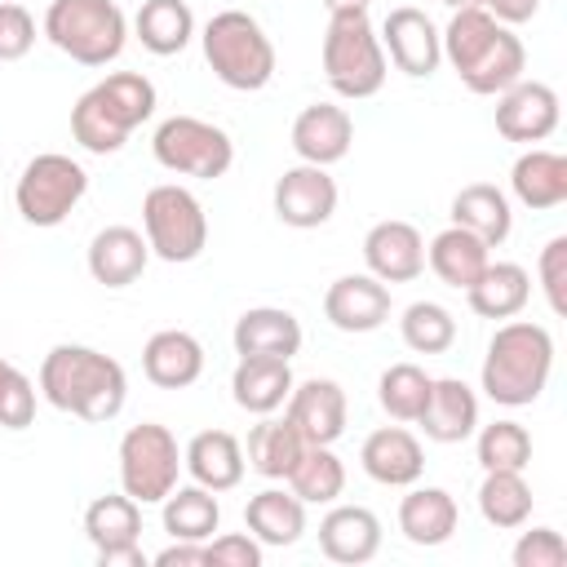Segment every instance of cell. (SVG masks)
<instances>
[{
  "mask_svg": "<svg viewBox=\"0 0 567 567\" xmlns=\"http://www.w3.org/2000/svg\"><path fill=\"white\" fill-rule=\"evenodd\" d=\"M40 390L58 412L80 421H111L124 408L128 377L120 359L93 346H53L40 363Z\"/></svg>",
  "mask_w": 567,
  "mask_h": 567,
  "instance_id": "1",
  "label": "cell"
},
{
  "mask_svg": "<svg viewBox=\"0 0 567 567\" xmlns=\"http://www.w3.org/2000/svg\"><path fill=\"white\" fill-rule=\"evenodd\" d=\"M151 111L155 84L137 71H115L97 80L89 93H80V102L71 106V137L93 155H111L128 142V133L142 120H151Z\"/></svg>",
  "mask_w": 567,
  "mask_h": 567,
  "instance_id": "2",
  "label": "cell"
},
{
  "mask_svg": "<svg viewBox=\"0 0 567 567\" xmlns=\"http://www.w3.org/2000/svg\"><path fill=\"white\" fill-rule=\"evenodd\" d=\"M549 363H554V337L540 323H523V319L501 323L496 337L487 341L483 390L505 408H523L540 399L549 381Z\"/></svg>",
  "mask_w": 567,
  "mask_h": 567,
  "instance_id": "3",
  "label": "cell"
},
{
  "mask_svg": "<svg viewBox=\"0 0 567 567\" xmlns=\"http://www.w3.org/2000/svg\"><path fill=\"white\" fill-rule=\"evenodd\" d=\"M204 58L213 75L239 93H257L275 75V44L261 22L244 9H221L204 27Z\"/></svg>",
  "mask_w": 567,
  "mask_h": 567,
  "instance_id": "4",
  "label": "cell"
},
{
  "mask_svg": "<svg viewBox=\"0 0 567 567\" xmlns=\"http://www.w3.org/2000/svg\"><path fill=\"white\" fill-rule=\"evenodd\" d=\"M323 75L341 97H372L385 84V49L368 22V9L328 13Z\"/></svg>",
  "mask_w": 567,
  "mask_h": 567,
  "instance_id": "5",
  "label": "cell"
},
{
  "mask_svg": "<svg viewBox=\"0 0 567 567\" xmlns=\"http://www.w3.org/2000/svg\"><path fill=\"white\" fill-rule=\"evenodd\" d=\"M44 35L84 66H106L124 49V13L115 0H53Z\"/></svg>",
  "mask_w": 567,
  "mask_h": 567,
  "instance_id": "6",
  "label": "cell"
},
{
  "mask_svg": "<svg viewBox=\"0 0 567 567\" xmlns=\"http://www.w3.org/2000/svg\"><path fill=\"white\" fill-rule=\"evenodd\" d=\"M142 226H146V244L155 257L164 261H195L208 244V217L199 208V199L186 186H151L142 199Z\"/></svg>",
  "mask_w": 567,
  "mask_h": 567,
  "instance_id": "7",
  "label": "cell"
},
{
  "mask_svg": "<svg viewBox=\"0 0 567 567\" xmlns=\"http://www.w3.org/2000/svg\"><path fill=\"white\" fill-rule=\"evenodd\" d=\"M151 151L164 168L186 173V177H221L235 159V142L226 137V128H217L199 115H168L155 128Z\"/></svg>",
  "mask_w": 567,
  "mask_h": 567,
  "instance_id": "8",
  "label": "cell"
},
{
  "mask_svg": "<svg viewBox=\"0 0 567 567\" xmlns=\"http://www.w3.org/2000/svg\"><path fill=\"white\" fill-rule=\"evenodd\" d=\"M84 186H89V173H84L71 155L44 151V155H35V159L22 168L13 199H18V213H22L31 226H58V221H66V213L80 204Z\"/></svg>",
  "mask_w": 567,
  "mask_h": 567,
  "instance_id": "9",
  "label": "cell"
},
{
  "mask_svg": "<svg viewBox=\"0 0 567 567\" xmlns=\"http://www.w3.org/2000/svg\"><path fill=\"white\" fill-rule=\"evenodd\" d=\"M177 439L159 421H142L120 439V483L137 505L164 501L177 483Z\"/></svg>",
  "mask_w": 567,
  "mask_h": 567,
  "instance_id": "10",
  "label": "cell"
},
{
  "mask_svg": "<svg viewBox=\"0 0 567 567\" xmlns=\"http://www.w3.org/2000/svg\"><path fill=\"white\" fill-rule=\"evenodd\" d=\"M84 532L97 549L102 567H146V554L137 549L142 509L128 492H106L84 509Z\"/></svg>",
  "mask_w": 567,
  "mask_h": 567,
  "instance_id": "11",
  "label": "cell"
},
{
  "mask_svg": "<svg viewBox=\"0 0 567 567\" xmlns=\"http://www.w3.org/2000/svg\"><path fill=\"white\" fill-rule=\"evenodd\" d=\"M337 213V182L319 164H297L275 182V217L297 230H315Z\"/></svg>",
  "mask_w": 567,
  "mask_h": 567,
  "instance_id": "12",
  "label": "cell"
},
{
  "mask_svg": "<svg viewBox=\"0 0 567 567\" xmlns=\"http://www.w3.org/2000/svg\"><path fill=\"white\" fill-rule=\"evenodd\" d=\"M363 257L381 284H408L425 270V239L412 221L385 217L363 235Z\"/></svg>",
  "mask_w": 567,
  "mask_h": 567,
  "instance_id": "13",
  "label": "cell"
},
{
  "mask_svg": "<svg viewBox=\"0 0 567 567\" xmlns=\"http://www.w3.org/2000/svg\"><path fill=\"white\" fill-rule=\"evenodd\" d=\"M381 40H385L381 49H390V62L403 75H416V80L430 75L439 66V58H443V40H439L434 22L421 9H412V4H399V9L385 13Z\"/></svg>",
  "mask_w": 567,
  "mask_h": 567,
  "instance_id": "14",
  "label": "cell"
},
{
  "mask_svg": "<svg viewBox=\"0 0 567 567\" xmlns=\"http://www.w3.org/2000/svg\"><path fill=\"white\" fill-rule=\"evenodd\" d=\"M558 124V93L540 80H514L496 102V133L509 142H540Z\"/></svg>",
  "mask_w": 567,
  "mask_h": 567,
  "instance_id": "15",
  "label": "cell"
},
{
  "mask_svg": "<svg viewBox=\"0 0 567 567\" xmlns=\"http://www.w3.org/2000/svg\"><path fill=\"white\" fill-rule=\"evenodd\" d=\"M288 421L306 443L332 447L346 430V390L332 377H310L288 390Z\"/></svg>",
  "mask_w": 567,
  "mask_h": 567,
  "instance_id": "16",
  "label": "cell"
},
{
  "mask_svg": "<svg viewBox=\"0 0 567 567\" xmlns=\"http://www.w3.org/2000/svg\"><path fill=\"white\" fill-rule=\"evenodd\" d=\"M323 315L341 332H372L390 319V288L377 275H341L323 292Z\"/></svg>",
  "mask_w": 567,
  "mask_h": 567,
  "instance_id": "17",
  "label": "cell"
},
{
  "mask_svg": "<svg viewBox=\"0 0 567 567\" xmlns=\"http://www.w3.org/2000/svg\"><path fill=\"white\" fill-rule=\"evenodd\" d=\"M142 372L159 390H186L204 372V346L182 328H159L142 346Z\"/></svg>",
  "mask_w": 567,
  "mask_h": 567,
  "instance_id": "18",
  "label": "cell"
},
{
  "mask_svg": "<svg viewBox=\"0 0 567 567\" xmlns=\"http://www.w3.org/2000/svg\"><path fill=\"white\" fill-rule=\"evenodd\" d=\"M354 142V124L341 106L332 102H315L306 106L297 120H292V151L306 159V164H337Z\"/></svg>",
  "mask_w": 567,
  "mask_h": 567,
  "instance_id": "19",
  "label": "cell"
},
{
  "mask_svg": "<svg viewBox=\"0 0 567 567\" xmlns=\"http://www.w3.org/2000/svg\"><path fill=\"white\" fill-rule=\"evenodd\" d=\"M235 354H266V359H292L301 350V323L292 310L279 306H252L235 319Z\"/></svg>",
  "mask_w": 567,
  "mask_h": 567,
  "instance_id": "20",
  "label": "cell"
},
{
  "mask_svg": "<svg viewBox=\"0 0 567 567\" xmlns=\"http://www.w3.org/2000/svg\"><path fill=\"white\" fill-rule=\"evenodd\" d=\"M363 470H368V478H377L385 487H408L421 478L425 452H421L416 434H408L403 425H381L363 439Z\"/></svg>",
  "mask_w": 567,
  "mask_h": 567,
  "instance_id": "21",
  "label": "cell"
},
{
  "mask_svg": "<svg viewBox=\"0 0 567 567\" xmlns=\"http://www.w3.org/2000/svg\"><path fill=\"white\" fill-rule=\"evenodd\" d=\"M377 545H381V523L363 505H337L319 523V549H323V558H332L341 567L368 563L377 554Z\"/></svg>",
  "mask_w": 567,
  "mask_h": 567,
  "instance_id": "22",
  "label": "cell"
},
{
  "mask_svg": "<svg viewBox=\"0 0 567 567\" xmlns=\"http://www.w3.org/2000/svg\"><path fill=\"white\" fill-rule=\"evenodd\" d=\"M151 244L133 226H106L89 244V275L106 288H128L146 270Z\"/></svg>",
  "mask_w": 567,
  "mask_h": 567,
  "instance_id": "23",
  "label": "cell"
},
{
  "mask_svg": "<svg viewBox=\"0 0 567 567\" xmlns=\"http://www.w3.org/2000/svg\"><path fill=\"white\" fill-rule=\"evenodd\" d=\"M416 421H421L425 439H434V443H461V439L478 425V399H474V390H470L465 381L439 377V381L430 385L425 412H421Z\"/></svg>",
  "mask_w": 567,
  "mask_h": 567,
  "instance_id": "24",
  "label": "cell"
},
{
  "mask_svg": "<svg viewBox=\"0 0 567 567\" xmlns=\"http://www.w3.org/2000/svg\"><path fill=\"white\" fill-rule=\"evenodd\" d=\"M230 390H235V403L244 412H257V416H270L288 390H292V368L288 359H266V354H244L235 363V377H230Z\"/></svg>",
  "mask_w": 567,
  "mask_h": 567,
  "instance_id": "25",
  "label": "cell"
},
{
  "mask_svg": "<svg viewBox=\"0 0 567 567\" xmlns=\"http://www.w3.org/2000/svg\"><path fill=\"white\" fill-rule=\"evenodd\" d=\"M186 470L195 474L199 487L226 492L244 478V447L230 430H199L186 447Z\"/></svg>",
  "mask_w": 567,
  "mask_h": 567,
  "instance_id": "26",
  "label": "cell"
},
{
  "mask_svg": "<svg viewBox=\"0 0 567 567\" xmlns=\"http://www.w3.org/2000/svg\"><path fill=\"white\" fill-rule=\"evenodd\" d=\"M527 292H532V279L514 261H487L478 270V279L465 288L470 310L483 315V319H509V315H518L527 306Z\"/></svg>",
  "mask_w": 567,
  "mask_h": 567,
  "instance_id": "27",
  "label": "cell"
},
{
  "mask_svg": "<svg viewBox=\"0 0 567 567\" xmlns=\"http://www.w3.org/2000/svg\"><path fill=\"white\" fill-rule=\"evenodd\" d=\"M509 186H514V195H518L527 208H558V204L567 199V159H563L558 151L532 146L527 155L514 159Z\"/></svg>",
  "mask_w": 567,
  "mask_h": 567,
  "instance_id": "28",
  "label": "cell"
},
{
  "mask_svg": "<svg viewBox=\"0 0 567 567\" xmlns=\"http://www.w3.org/2000/svg\"><path fill=\"white\" fill-rule=\"evenodd\" d=\"M244 523L248 532L261 540V545H292L301 532H306V501L292 496V492H279V487H266L257 492L248 505H244Z\"/></svg>",
  "mask_w": 567,
  "mask_h": 567,
  "instance_id": "29",
  "label": "cell"
},
{
  "mask_svg": "<svg viewBox=\"0 0 567 567\" xmlns=\"http://www.w3.org/2000/svg\"><path fill=\"white\" fill-rule=\"evenodd\" d=\"M399 527L412 545H443L456 532V501L443 487H412L399 505Z\"/></svg>",
  "mask_w": 567,
  "mask_h": 567,
  "instance_id": "30",
  "label": "cell"
},
{
  "mask_svg": "<svg viewBox=\"0 0 567 567\" xmlns=\"http://www.w3.org/2000/svg\"><path fill=\"white\" fill-rule=\"evenodd\" d=\"M523 62H527L523 40L501 27V31L492 35V44H487L465 71H456V75L465 80L470 93H505L514 80H523Z\"/></svg>",
  "mask_w": 567,
  "mask_h": 567,
  "instance_id": "31",
  "label": "cell"
},
{
  "mask_svg": "<svg viewBox=\"0 0 567 567\" xmlns=\"http://www.w3.org/2000/svg\"><path fill=\"white\" fill-rule=\"evenodd\" d=\"M452 226L474 230L492 248V244H501L509 235V199L492 182H470L452 199Z\"/></svg>",
  "mask_w": 567,
  "mask_h": 567,
  "instance_id": "32",
  "label": "cell"
},
{
  "mask_svg": "<svg viewBox=\"0 0 567 567\" xmlns=\"http://www.w3.org/2000/svg\"><path fill=\"white\" fill-rule=\"evenodd\" d=\"M430 266H434V275L443 284L470 288L478 279V270L487 266V244L465 226H447V230H439L430 239Z\"/></svg>",
  "mask_w": 567,
  "mask_h": 567,
  "instance_id": "33",
  "label": "cell"
},
{
  "mask_svg": "<svg viewBox=\"0 0 567 567\" xmlns=\"http://www.w3.org/2000/svg\"><path fill=\"white\" fill-rule=\"evenodd\" d=\"M133 27H137L142 49L168 58V53H182L186 49V40L195 31V13H190L186 0H142Z\"/></svg>",
  "mask_w": 567,
  "mask_h": 567,
  "instance_id": "34",
  "label": "cell"
},
{
  "mask_svg": "<svg viewBox=\"0 0 567 567\" xmlns=\"http://www.w3.org/2000/svg\"><path fill=\"white\" fill-rule=\"evenodd\" d=\"M306 447H310V443L297 434V425H292L288 416H284V421H270V416H266V421H257V425L248 430V461H252V470L266 474V478H288Z\"/></svg>",
  "mask_w": 567,
  "mask_h": 567,
  "instance_id": "35",
  "label": "cell"
},
{
  "mask_svg": "<svg viewBox=\"0 0 567 567\" xmlns=\"http://www.w3.org/2000/svg\"><path fill=\"white\" fill-rule=\"evenodd\" d=\"M478 509L492 527H523L532 514V487L523 483V470H487L478 487Z\"/></svg>",
  "mask_w": 567,
  "mask_h": 567,
  "instance_id": "36",
  "label": "cell"
},
{
  "mask_svg": "<svg viewBox=\"0 0 567 567\" xmlns=\"http://www.w3.org/2000/svg\"><path fill=\"white\" fill-rule=\"evenodd\" d=\"M217 523H221V509L208 496V487H177L164 496V532L173 540H208Z\"/></svg>",
  "mask_w": 567,
  "mask_h": 567,
  "instance_id": "37",
  "label": "cell"
},
{
  "mask_svg": "<svg viewBox=\"0 0 567 567\" xmlns=\"http://www.w3.org/2000/svg\"><path fill=\"white\" fill-rule=\"evenodd\" d=\"M288 483H292V496H301L306 505H323V501H337V496H341V487H346V465L332 456V447L310 443V447L301 452V461L292 465Z\"/></svg>",
  "mask_w": 567,
  "mask_h": 567,
  "instance_id": "38",
  "label": "cell"
},
{
  "mask_svg": "<svg viewBox=\"0 0 567 567\" xmlns=\"http://www.w3.org/2000/svg\"><path fill=\"white\" fill-rule=\"evenodd\" d=\"M430 385L434 377L416 363H390L377 381V399L381 408L394 416V421H416L425 412V399H430Z\"/></svg>",
  "mask_w": 567,
  "mask_h": 567,
  "instance_id": "39",
  "label": "cell"
},
{
  "mask_svg": "<svg viewBox=\"0 0 567 567\" xmlns=\"http://www.w3.org/2000/svg\"><path fill=\"white\" fill-rule=\"evenodd\" d=\"M501 31V22L483 9V4H470V9H456L452 13V22H447V31L439 35L443 40V49H447V58H452V66L456 71H465L487 44H492V35Z\"/></svg>",
  "mask_w": 567,
  "mask_h": 567,
  "instance_id": "40",
  "label": "cell"
},
{
  "mask_svg": "<svg viewBox=\"0 0 567 567\" xmlns=\"http://www.w3.org/2000/svg\"><path fill=\"white\" fill-rule=\"evenodd\" d=\"M452 337H456V323L439 301H412L403 310V341L416 354H443L452 346Z\"/></svg>",
  "mask_w": 567,
  "mask_h": 567,
  "instance_id": "41",
  "label": "cell"
},
{
  "mask_svg": "<svg viewBox=\"0 0 567 567\" xmlns=\"http://www.w3.org/2000/svg\"><path fill=\"white\" fill-rule=\"evenodd\" d=\"M532 461V434L518 421H492L478 434V465L483 470H523Z\"/></svg>",
  "mask_w": 567,
  "mask_h": 567,
  "instance_id": "42",
  "label": "cell"
},
{
  "mask_svg": "<svg viewBox=\"0 0 567 567\" xmlns=\"http://www.w3.org/2000/svg\"><path fill=\"white\" fill-rule=\"evenodd\" d=\"M31 421H35V385L27 381V372H18L0 354V425L4 430H27Z\"/></svg>",
  "mask_w": 567,
  "mask_h": 567,
  "instance_id": "43",
  "label": "cell"
},
{
  "mask_svg": "<svg viewBox=\"0 0 567 567\" xmlns=\"http://www.w3.org/2000/svg\"><path fill=\"white\" fill-rule=\"evenodd\" d=\"M514 567H567V540L554 527H532L514 545Z\"/></svg>",
  "mask_w": 567,
  "mask_h": 567,
  "instance_id": "44",
  "label": "cell"
},
{
  "mask_svg": "<svg viewBox=\"0 0 567 567\" xmlns=\"http://www.w3.org/2000/svg\"><path fill=\"white\" fill-rule=\"evenodd\" d=\"M540 288L554 315H567V235H554L540 248Z\"/></svg>",
  "mask_w": 567,
  "mask_h": 567,
  "instance_id": "45",
  "label": "cell"
},
{
  "mask_svg": "<svg viewBox=\"0 0 567 567\" xmlns=\"http://www.w3.org/2000/svg\"><path fill=\"white\" fill-rule=\"evenodd\" d=\"M35 44V22L18 0H0V62H13L31 53Z\"/></svg>",
  "mask_w": 567,
  "mask_h": 567,
  "instance_id": "46",
  "label": "cell"
},
{
  "mask_svg": "<svg viewBox=\"0 0 567 567\" xmlns=\"http://www.w3.org/2000/svg\"><path fill=\"white\" fill-rule=\"evenodd\" d=\"M204 567H261V540L257 536H217L204 545Z\"/></svg>",
  "mask_w": 567,
  "mask_h": 567,
  "instance_id": "47",
  "label": "cell"
},
{
  "mask_svg": "<svg viewBox=\"0 0 567 567\" xmlns=\"http://www.w3.org/2000/svg\"><path fill=\"white\" fill-rule=\"evenodd\" d=\"M155 567H204V540H173L155 554Z\"/></svg>",
  "mask_w": 567,
  "mask_h": 567,
  "instance_id": "48",
  "label": "cell"
},
{
  "mask_svg": "<svg viewBox=\"0 0 567 567\" xmlns=\"http://www.w3.org/2000/svg\"><path fill=\"white\" fill-rule=\"evenodd\" d=\"M536 9H540V0H487V13L496 22H527V18H536Z\"/></svg>",
  "mask_w": 567,
  "mask_h": 567,
  "instance_id": "49",
  "label": "cell"
},
{
  "mask_svg": "<svg viewBox=\"0 0 567 567\" xmlns=\"http://www.w3.org/2000/svg\"><path fill=\"white\" fill-rule=\"evenodd\" d=\"M328 13H350V9H368V0H323Z\"/></svg>",
  "mask_w": 567,
  "mask_h": 567,
  "instance_id": "50",
  "label": "cell"
},
{
  "mask_svg": "<svg viewBox=\"0 0 567 567\" xmlns=\"http://www.w3.org/2000/svg\"><path fill=\"white\" fill-rule=\"evenodd\" d=\"M443 4H452V9H470V4H483V9H487V0H443Z\"/></svg>",
  "mask_w": 567,
  "mask_h": 567,
  "instance_id": "51",
  "label": "cell"
},
{
  "mask_svg": "<svg viewBox=\"0 0 567 567\" xmlns=\"http://www.w3.org/2000/svg\"><path fill=\"white\" fill-rule=\"evenodd\" d=\"M18 4H22V0H18Z\"/></svg>",
  "mask_w": 567,
  "mask_h": 567,
  "instance_id": "52",
  "label": "cell"
}]
</instances>
